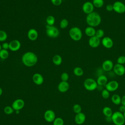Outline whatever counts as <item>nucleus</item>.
<instances>
[{"mask_svg":"<svg viewBox=\"0 0 125 125\" xmlns=\"http://www.w3.org/2000/svg\"><path fill=\"white\" fill-rule=\"evenodd\" d=\"M3 110H4V113H5L6 114H7V115L12 114L15 111L14 109L13 108V107L12 106H5L4 107Z\"/></svg>","mask_w":125,"mask_h":125,"instance_id":"nucleus-32","label":"nucleus"},{"mask_svg":"<svg viewBox=\"0 0 125 125\" xmlns=\"http://www.w3.org/2000/svg\"><path fill=\"white\" fill-rule=\"evenodd\" d=\"M53 122V125H63L64 121L63 119L60 117H57L55 119Z\"/></svg>","mask_w":125,"mask_h":125,"instance_id":"nucleus-33","label":"nucleus"},{"mask_svg":"<svg viewBox=\"0 0 125 125\" xmlns=\"http://www.w3.org/2000/svg\"><path fill=\"white\" fill-rule=\"evenodd\" d=\"M62 58L59 55H55L53 57L52 62L53 63L56 65H60L62 62Z\"/></svg>","mask_w":125,"mask_h":125,"instance_id":"nucleus-24","label":"nucleus"},{"mask_svg":"<svg viewBox=\"0 0 125 125\" xmlns=\"http://www.w3.org/2000/svg\"><path fill=\"white\" fill-rule=\"evenodd\" d=\"M73 110L76 114L82 112V107L79 104H75L73 106Z\"/></svg>","mask_w":125,"mask_h":125,"instance_id":"nucleus-34","label":"nucleus"},{"mask_svg":"<svg viewBox=\"0 0 125 125\" xmlns=\"http://www.w3.org/2000/svg\"><path fill=\"white\" fill-rule=\"evenodd\" d=\"M69 35L72 40L79 41L81 40L83 33L81 29L78 27H73L69 31Z\"/></svg>","mask_w":125,"mask_h":125,"instance_id":"nucleus-4","label":"nucleus"},{"mask_svg":"<svg viewBox=\"0 0 125 125\" xmlns=\"http://www.w3.org/2000/svg\"><path fill=\"white\" fill-rule=\"evenodd\" d=\"M61 79L62 80V81L67 82V81L69 79V75H68V73L66 72H63L61 74Z\"/></svg>","mask_w":125,"mask_h":125,"instance_id":"nucleus-38","label":"nucleus"},{"mask_svg":"<svg viewBox=\"0 0 125 125\" xmlns=\"http://www.w3.org/2000/svg\"><path fill=\"white\" fill-rule=\"evenodd\" d=\"M123 115H124V118L125 119V111L123 113Z\"/></svg>","mask_w":125,"mask_h":125,"instance_id":"nucleus-48","label":"nucleus"},{"mask_svg":"<svg viewBox=\"0 0 125 125\" xmlns=\"http://www.w3.org/2000/svg\"><path fill=\"white\" fill-rule=\"evenodd\" d=\"M46 33L48 37L51 38H57L60 34L59 29L54 25H48L46 26Z\"/></svg>","mask_w":125,"mask_h":125,"instance_id":"nucleus-6","label":"nucleus"},{"mask_svg":"<svg viewBox=\"0 0 125 125\" xmlns=\"http://www.w3.org/2000/svg\"><path fill=\"white\" fill-rule=\"evenodd\" d=\"M32 80L33 82L37 85H41L44 81L43 76L40 73H35L32 77Z\"/></svg>","mask_w":125,"mask_h":125,"instance_id":"nucleus-19","label":"nucleus"},{"mask_svg":"<svg viewBox=\"0 0 125 125\" xmlns=\"http://www.w3.org/2000/svg\"><path fill=\"white\" fill-rule=\"evenodd\" d=\"M102 44L105 48L109 49L113 46V41L110 38L105 37L102 39Z\"/></svg>","mask_w":125,"mask_h":125,"instance_id":"nucleus-16","label":"nucleus"},{"mask_svg":"<svg viewBox=\"0 0 125 125\" xmlns=\"http://www.w3.org/2000/svg\"><path fill=\"white\" fill-rule=\"evenodd\" d=\"M101 16L96 12H93L87 15L86 22L89 26L93 27L98 26L101 22Z\"/></svg>","mask_w":125,"mask_h":125,"instance_id":"nucleus-2","label":"nucleus"},{"mask_svg":"<svg viewBox=\"0 0 125 125\" xmlns=\"http://www.w3.org/2000/svg\"><path fill=\"white\" fill-rule=\"evenodd\" d=\"M7 39V34L6 32L3 30H0V42H3Z\"/></svg>","mask_w":125,"mask_h":125,"instance_id":"nucleus-31","label":"nucleus"},{"mask_svg":"<svg viewBox=\"0 0 125 125\" xmlns=\"http://www.w3.org/2000/svg\"><path fill=\"white\" fill-rule=\"evenodd\" d=\"M24 104L25 103L23 100L21 99H18L13 102L12 107L15 111L20 110L24 107Z\"/></svg>","mask_w":125,"mask_h":125,"instance_id":"nucleus-11","label":"nucleus"},{"mask_svg":"<svg viewBox=\"0 0 125 125\" xmlns=\"http://www.w3.org/2000/svg\"><path fill=\"white\" fill-rule=\"evenodd\" d=\"M73 73L75 76L80 77L83 74V70L80 67H76L73 69Z\"/></svg>","mask_w":125,"mask_h":125,"instance_id":"nucleus-26","label":"nucleus"},{"mask_svg":"<svg viewBox=\"0 0 125 125\" xmlns=\"http://www.w3.org/2000/svg\"><path fill=\"white\" fill-rule=\"evenodd\" d=\"M121 104L125 106V95H124L121 98Z\"/></svg>","mask_w":125,"mask_h":125,"instance_id":"nucleus-43","label":"nucleus"},{"mask_svg":"<svg viewBox=\"0 0 125 125\" xmlns=\"http://www.w3.org/2000/svg\"><path fill=\"white\" fill-rule=\"evenodd\" d=\"M101 95L102 97L104 99H108L109 96H110V92L108 91L107 89H104L102 91V93H101Z\"/></svg>","mask_w":125,"mask_h":125,"instance_id":"nucleus-36","label":"nucleus"},{"mask_svg":"<svg viewBox=\"0 0 125 125\" xmlns=\"http://www.w3.org/2000/svg\"><path fill=\"white\" fill-rule=\"evenodd\" d=\"M2 46H1V45L0 44V51L2 49Z\"/></svg>","mask_w":125,"mask_h":125,"instance_id":"nucleus-47","label":"nucleus"},{"mask_svg":"<svg viewBox=\"0 0 125 125\" xmlns=\"http://www.w3.org/2000/svg\"><path fill=\"white\" fill-rule=\"evenodd\" d=\"M117 63L120 64H124L125 63V56L122 55L119 56L117 59Z\"/></svg>","mask_w":125,"mask_h":125,"instance_id":"nucleus-37","label":"nucleus"},{"mask_svg":"<svg viewBox=\"0 0 125 125\" xmlns=\"http://www.w3.org/2000/svg\"><path fill=\"white\" fill-rule=\"evenodd\" d=\"M9 49L12 51H17L19 50L21 47V42L17 40L11 41L9 43Z\"/></svg>","mask_w":125,"mask_h":125,"instance_id":"nucleus-13","label":"nucleus"},{"mask_svg":"<svg viewBox=\"0 0 125 125\" xmlns=\"http://www.w3.org/2000/svg\"><path fill=\"white\" fill-rule=\"evenodd\" d=\"M20 110H16L15 112H16V114H19L20 113Z\"/></svg>","mask_w":125,"mask_h":125,"instance_id":"nucleus-46","label":"nucleus"},{"mask_svg":"<svg viewBox=\"0 0 125 125\" xmlns=\"http://www.w3.org/2000/svg\"><path fill=\"white\" fill-rule=\"evenodd\" d=\"M119 86V84L118 82L116 81L112 80L108 82L105 84V87L109 92H114L118 89Z\"/></svg>","mask_w":125,"mask_h":125,"instance_id":"nucleus-8","label":"nucleus"},{"mask_svg":"<svg viewBox=\"0 0 125 125\" xmlns=\"http://www.w3.org/2000/svg\"><path fill=\"white\" fill-rule=\"evenodd\" d=\"M83 86L84 88L89 91H92L97 88L98 85L96 81L94 79L88 78L86 79L83 82Z\"/></svg>","mask_w":125,"mask_h":125,"instance_id":"nucleus-5","label":"nucleus"},{"mask_svg":"<svg viewBox=\"0 0 125 125\" xmlns=\"http://www.w3.org/2000/svg\"><path fill=\"white\" fill-rule=\"evenodd\" d=\"M113 10L118 13L123 14L125 12V4L121 1H116L112 4Z\"/></svg>","mask_w":125,"mask_h":125,"instance_id":"nucleus-7","label":"nucleus"},{"mask_svg":"<svg viewBox=\"0 0 125 125\" xmlns=\"http://www.w3.org/2000/svg\"><path fill=\"white\" fill-rule=\"evenodd\" d=\"M113 71L115 74L121 76L125 74V67L123 64L116 63L114 65Z\"/></svg>","mask_w":125,"mask_h":125,"instance_id":"nucleus-10","label":"nucleus"},{"mask_svg":"<svg viewBox=\"0 0 125 125\" xmlns=\"http://www.w3.org/2000/svg\"><path fill=\"white\" fill-rule=\"evenodd\" d=\"M2 88L0 87V96L2 95Z\"/></svg>","mask_w":125,"mask_h":125,"instance_id":"nucleus-45","label":"nucleus"},{"mask_svg":"<svg viewBox=\"0 0 125 125\" xmlns=\"http://www.w3.org/2000/svg\"><path fill=\"white\" fill-rule=\"evenodd\" d=\"M9 53L7 50L2 49L0 51V58L2 60H5L9 57Z\"/></svg>","mask_w":125,"mask_h":125,"instance_id":"nucleus-27","label":"nucleus"},{"mask_svg":"<svg viewBox=\"0 0 125 125\" xmlns=\"http://www.w3.org/2000/svg\"><path fill=\"white\" fill-rule=\"evenodd\" d=\"M101 43V39L94 36L90 37L88 40V44L92 48L98 47Z\"/></svg>","mask_w":125,"mask_h":125,"instance_id":"nucleus-14","label":"nucleus"},{"mask_svg":"<svg viewBox=\"0 0 125 125\" xmlns=\"http://www.w3.org/2000/svg\"><path fill=\"white\" fill-rule=\"evenodd\" d=\"M94 6L92 2L86 1L82 6L83 11L86 14H89L93 12Z\"/></svg>","mask_w":125,"mask_h":125,"instance_id":"nucleus-9","label":"nucleus"},{"mask_svg":"<svg viewBox=\"0 0 125 125\" xmlns=\"http://www.w3.org/2000/svg\"><path fill=\"white\" fill-rule=\"evenodd\" d=\"M23 64L27 67H32L35 65L38 62V57L36 54L28 51L24 53L21 57Z\"/></svg>","mask_w":125,"mask_h":125,"instance_id":"nucleus-1","label":"nucleus"},{"mask_svg":"<svg viewBox=\"0 0 125 125\" xmlns=\"http://www.w3.org/2000/svg\"><path fill=\"white\" fill-rule=\"evenodd\" d=\"M104 34V31L102 29H99L96 31V34H95V36L98 37L99 39L103 38Z\"/></svg>","mask_w":125,"mask_h":125,"instance_id":"nucleus-35","label":"nucleus"},{"mask_svg":"<svg viewBox=\"0 0 125 125\" xmlns=\"http://www.w3.org/2000/svg\"><path fill=\"white\" fill-rule=\"evenodd\" d=\"M96 31V30H95L94 27L89 26L86 27L84 30V33L85 35L90 38L95 36Z\"/></svg>","mask_w":125,"mask_h":125,"instance_id":"nucleus-22","label":"nucleus"},{"mask_svg":"<svg viewBox=\"0 0 125 125\" xmlns=\"http://www.w3.org/2000/svg\"><path fill=\"white\" fill-rule=\"evenodd\" d=\"M113 63L112 61L110 60H106L102 63L103 69L106 72L111 70L113 68Z\"/></svg>","mask_w":125,"mask_h":125,"instance_id":"nucleus-17","label":"nucleus"},{"mask_svg":"<svg viewBox=\"0 0 125 125\" xmlns=\"http://www.w3.org/2000/svg\"><path fill=\"white\" fill-rule=\"evenodd\" d=\"M105 8H106V10L107 11L111 12V11H112L113 10V5H112V4H108L106 5Z\"/></svg>","mask_w":125,"mask_h":125,"instance_id":"nucleus-41","label":"nucleus"},{"mask_svg":"<svg viewBox=\"0 0 125 125\" xmlns=\"http://www.w3.org/2000/svg\"><path fill=\"white\" fill-rule=\"evenodd\" d=\"M1 46H2V48L3 49L8 50V49H9V43L7 42H3Z\"/></svg>","mask_w":125,"mask_h":125,"instance_id":"nucleus-40","label":"nucleus"},{"mask_svg":"<svg viewBox=\"0 0 125 125\" xmlns=\"http://www.w3.org/2000/svg\"><path fill=\"white\" fill-rule=\"evenodd\" d=\"M68 21L66 19H62L60 23V26L62 29L66 28L68 25Z\"/></svg>","mask_w":125,"mask_h":125,"instance_id":"nucleus-30","label":"nucleus"},{"mask_svg":"<svg viewBox=\"0 0 125 125\" xmlns=\"http://www.w3.org/2000/svg\"><path fill=\"white\" fill-rule=\"evenodd\" d=\"M119 111L120 112L123 113L125 111V106L124 105L121 104V105L120 106V107L119 108Z\"/></svg>","mask_w":125,"mask_h":125,"instance_id":"nucleus-42","label":"nucleus"},{"mask_svg":"<svg viewBox=\"0 0 125 125\" xmlns=\"http://www.w3.org/2000/svg\"><path fill=\"white\" fill-rule=\"evenodd\" d=\"M96 82L98 86H105L108 82V79L106 76L101 75L98 77Z\"/></svg>","mask_w":125,"mask_h":125,"instance_id":"nucleus-21","label":"nucleus"},{"mask_svg":"<svg viewBox=\"0 0 125 125\" xmlns=\"http://www.w3.org/2000/svg\"><path fill=\"white\" fill-rule=\"evenodd\" d=\"M121 98L122 97H121L119 95L117 94H114L112 95L111 100L112 103L114 104L119 105L121 104Z\"/></svg>","mask_w":125,"mask_h":125,"instance_id":"nucleus-23","label":"nucleus"},{"mask_svg":"<svg viewBox=\"0 0 125 125\" xmlns=\"http://www.w3.org/2000/svg\"><path fill=\"white\" fill-rule=\"evenodd\" d=\"M113 113L112 109L109 106H105L103 109V113L105 117H111Z\"/></svg>","mask_w":125,"mask_h":125,"instance_id":"nucleus-25","label":"nucleus"},{"mask_svg":"<svg viewBox=\"0 0 125 125\" xmlns=\"http://www.w3.org/2000/svg\"><path fill=\"white\" fill-rule=\"evenodd\" d=\"M27 37L30 41H36L38 37V31L34 28L30 29L27 32Z\"/></svg>","mask_w":125,"mask_h":125,"instance_id":"nucleus-18","label":"nucleus"},{"mask_svg":"<svg viewBox=\"0 0 125 125\" xmlns=\"http://www.w3.org/2000/svg\"><path fill=\"white\" fill-rule=\"evenodd\" d=\"M111 119L112 122L115 125H124L125 123L123 114L119 111L113 112L111 116Z\"/></svg>","mask_w":125,"mask_h":125,"instance_id":"nucleus-3","label":"nucleus"},{"mask_svg":"<svg viewBox=\"0 0 125 125\" xmlns=\"http://www.w3.org/2000/svg\"><path fill=\"white\" fill-rule=\"evenodd\" d=\"M92 2L94 6L96 8H101L104 4V0H93Z\"/></svg>","mask_w":125,"mask_h":125,"instance_id":"nucleus-28","label":"nucleus"},{"mask_svg":"<svg viewBox=\"0 0 125 125\" xmlns=\"http://www.w3.org/2000/svg\"><path fill=\"white\" fill-rule=\"evenodd\" d=\"M69 88V84L67 82L62 81L61 82L58 86V89L61 92L64 93L68 90Z\"/></svg>","mask_w":125,"mask_h":125,"instance_id":"nucleus-20","label":"nucleus"},{"mask_svg":"<svg viewBox=\"0 0 125 125\" xmlns=\"http://www.w3.org/2000/svg\"><path fill=\"white\" fill-rule=\"evenodd\" d=\"M105 120L107 122H112L111 117H105Z\"/></svg>","mask_w":125,"mask_h":125,"instance_id":"nucleus-44","label":"nucleus"},{"mask_svg":"<svg viewBox=\"0 0 125 125\" xmlns=\"http://www.w3.org/2000/svg\"><path fill=\"white\" fill-rule=\"evenodd\" d=\"M55 117L56 116L55 112L51 109H48L46 110L44 114V119L46 121L49 123L53 122L56 118Z\"/></svg>","mask_w":125,"mask_h":125,"instance_id":"nucleus-12","label":"nucleus"},{"mask_svg":"<svg viewBox=\"0 0 125 125\" xmlns=\"http://www.w3.org/2000/svg\"><path fill=\"white\" fill-rule=\"evenodd\" d=\"M46 21L47 23V25H53L55 23V19L53 16L49 15L48 17H47L46 19Z\"/></svg>","mask_w":125,"mask_h":125,"instance_id":"nucleus-29","label":"nucleus"},{"mask_svg":"<svg viewBox=\"0 0 125 125\" xmlns=\"http://www.w3.org/2000/svg\"><path fill=\"white\" fill-rule=\"evenodd\" d=\"M51 3L55 6H59L62 3V0H51Z\"/></svg>","mask_w":125,"mask_h":125,"instance_id":"nucleus-39","label":"nucleus"},{"mask_svg":"<svg viewBox=\"0 0 125 125\" xmlns=\"http://www.w3.org/2000/svg\"><path fill=\"white\" fill-rule=\"evenodd\" d=\"M85 120H86L85 115L82 112L76 114L74 118L75 122L77 125H79L83 124L85 122Z\"/></svg>","mask_w":125,"mask_h":125,"instance_id":"nucleus-15","label":"nucleus"}]
</instances>
